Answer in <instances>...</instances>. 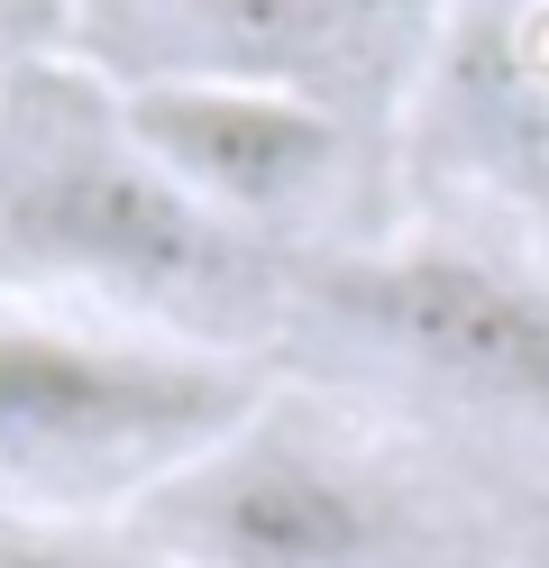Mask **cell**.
<instances>
[{
    "label": "cell",
    "mask_w": 549,
    "mask_h": 568,
    "mask_svg": "<svg viewBox=\"0 0 549 568\" xmlns=\"http://www.w3.org/2000/svg\"><path fill=\"white\" fill-rule=\"evenodd\" d=\"M0 257L129 303H230L247 284V230L174 184L138 148L120 92L28 74L0 111Z\"/></svg>",
    "instance_id": "1"
},
{
    "label": "cell",
    "mask_w": 549,
    "mask_h": 568,
    "mask_svg": "<svg viewBox=\"0 0 549 568\" xmlns=\"http://www.w3.org/2000/svg\"><path fill=\"white\" fill-rule=\"evenodd\" d=\"M247 422H256V376L238 358L0 322V477L19 486L156 495Z\"/></svg>",
    "instance_id": "2"
},
{
    "label": "cell",
    "mask_w": 549,
    "mask_h": 568,
    "mask_svg": "<svg viewBox=\"0 0 549 568\" xmlns=\"http://www.w3.org/2000/svg\"><path fill=\"white\" fill-rule=\"evenodd\" d=\"M193 568H403L413 514L366 458L256 413L211 458L146 495Z\"/></svg>",
    "instance_id": "3"
},
{
    "label": "cell",
    "mask_w": 549,
    "mask_h": 568,
    "mask_svg": "<svg viewBox=\"0 0 549 568\" xmlns=\"http://www.w3.org/2000/svg\"><path fill=\"white\" fill-rule=\"evenodd\" d=\"M329 312L376 339L385 358L421 367L495 413L549 422V284L495 266L476 247H394L321 284Z\"/></svg>",
    "instance_id": "4"
},
{
    "label": "cell",
    "mask_w": 549,
    "mask_h": 568,
    "mask_svg": "<svg viewBox=\"0 0 549 568\" xmlns=\"http://www.w3.org/2000/svg\"><path fill=\"white\" fill-rule=\"evenodd\" d=\"M138 148L156 156L211 221L230 230H275L339 184L348 129L312 92L275 83H230V74H146L120 92Z\"/></svg>",
    "instance_id": "5"
},
{
    "label": "cell",
    "mask_w": 549,
    "mask_h": 568,
    "mask_svg": "<svg viewBox=\"0 0 549 568\" xmlns=\"http://www.w3.org/2000/svg\"><path fill=\"white\" fill-rule=\"evenodd\" d=\"M165 38H183L165 74H230L329 101V83L376 55L385 0H174Z\"/></svg>",
    "instance_id": "6"
},
{
    "label": "cell",
    "mask_w": 549,
    "mask_h": 568,
    "mask_svg": "<svg viewBox=\"0 0 549 568\" xmlns=\"http://www.w3.org/2000/svg\"><path fill=\"white\" fill-rule=\"evenodd\" d=\"M0 568H156V559L120 550V541L55 531V523H37V514H0Z\"/></svg>",
    "instance_id": "7"
},
{
    "label": "cell",
    "mask_w": 549,
    "mask_h": 568,
    "mask_svg": "<svg viewBox=\"0 0 549 568\" xmlns=\"http://www.w3.org/2000/svg\"><path fill=\"white\" fill-rule=\"evenodd\" d=\"M64 19H73V0H0V47L37 55L47 38H64Z\"/></svg>",
    "instance_id": "8"
},
{
    "label": "cell",
    "mask_w": 549,
    "mask_h": 568,
    "mask_svg": "<svg viewBox=\"0 0 549 568\" xmlns=\"http://www.w3.org/2000/svg\"><path fill=\"white\" fill-rule=\"evenodd\" d=\"M110 10H146V19H165V10H174V0H110Z\"/></svg>",
    "instance_id": "9"
},
{
    "label": "cell",
    "mask_w": 549,
    "mask_h": 568,
    "mask_svg": "<svg viewBox=\"0 0 549 568\" xmlns=\"http://www.w3.org/2000/svg\"><path fill=\"white\" fill-rule=\"evenodd\" d=\"M522 568H549V531H540V541H531V559H522Z\"/></svg>",
    "instance_id": "10"
}]
</instances>
